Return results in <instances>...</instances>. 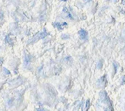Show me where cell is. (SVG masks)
I'll return each instance as SVG.
<instances>
[{
    "label": "cell",
    "mask_w": 125,
    "mask_h": 111,
    "mask_svg": "<svg viewBox=\"0 0 125 111\" xmlns=\"http://www.w3.org/2000/svg\"><path fill=\"white\" fill-rule=\"evenodd\" d=\"M79 33L81 39H87V33L85 30L83 29H81L80 31H79Z\"/></svg>",
    "instance_id": "obj_1"
}]
</instances>
